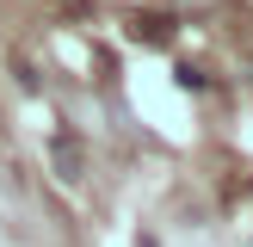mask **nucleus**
Here are the masks:
<instances>
[{"instance_id": "obj_1", "label": "nucleus", "mask_w": 253, "mask_h": 247, "mask_svg": "<svg viewBox=\"0 0 253 247\" xmlns=\"http://www.w3.org/2000/svg\"><path fill=\"white\" fill-rule=\"evenodd\" d=\"M49 161H56L62 179H81V148H74V142H62V136H56V142H49Z\"/></svg>"}, {"instance_id": "obj_2", "label": "nucleus", "mask_w": 253, "mask_h": 247, "mask_svg": "<svg viewBox=\"0 0 253 247\" xmlns=\"http://www.w3.org/2000/svg\"><path fill=\"white\" fill-rule=\"evenodd\" d=\"M142 37H148V43H161V37H173V19H142Z\"/></svg>"}]
</instances>
